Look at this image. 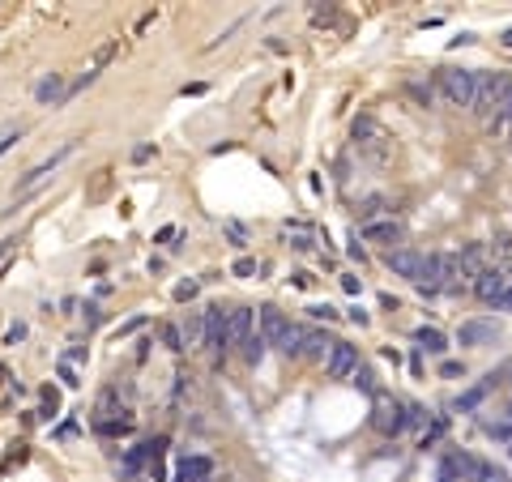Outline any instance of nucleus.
Returning a JSON list of instances; mask_svg holds the SVG:
<instances>
[{
  "label": "nucleus",
  "mask_w": 512,
  "mask_h": 482,
  "mask_svg": "<svg viewBox=\"0 0 512 482\" xmlns=\"http://www.w3.org/2000/svg\"><path fill=\"white\" fill-rule=\"evenodd\" d=\"M256 333L269 342V346H278L282 337H286V329H291V320H286V312L282 308H273V303H265V308H256Z\"/></svg>",
  "instance_id": "nucleus-8"
},
{
  "label": "nucleus",
  "mask_w": 512,
  "mask_h": 482,
  "mask_svg": "<svg viewBox=\"0 0 512 482\" xmlns=\"http://www.w3.org/2000/svg\"><path fill=\"white\" fill-rule=\"evenodd\" d=\"M512 290V265H487L479 278H474V295L487 299V303H500Z\"/></svg>",
  "instance_id": "nucleus-4"
},
{
  "label": "nucleus",
  "mask_w": 512,
  "mask_h": 482,
  "mask_svg": "<svg viewBox=\"0 0 512 482\" xmlns=\"http://www.w3.org/2000/svg\"><path fill=\"white\" fill-rule=\"evenodd\" d=\"M226 235L235 239V248H244V243H248V231H244L239 222H226Z\"/></svg>",
  "instance_id": "nucleus-28"
},
{
  "label": "nucleus",
  "mask_w": 512,
  "mask_h": 482,
  "mask_svg": "<svg viewBox=\"0 0 512 482\" xmlns=\"http://www.w3.org/2000/svg\"><path fill=\"white\" fill-rule=\"evenodd\" d=\"M115 51H120V38H107V43H103L98 51H94V68H103V64H107V60H111Z\"/></svg>",
  "instance_id": "nucleus-23"
},
{
  "label": "nucleus",
  "mask_w": 512,
  "mask_h": 482,
  "mask_svg": "<svg viewBox=\"0 0 512 482\" xmlns=\"http://www.w3.org/2000/svg\"><path fill=\"white\" fill-rule=\"evenodd\" d=\"M504 47H512V30H504Z\"/></svg>",
  "instance_id": "nucleus-33"
},
{
  "label": "nucleus",
  "mask_w": 512,
  "mask_h": 482,
  "mask_svg": "<svg viewBox=\"0 0 512 482\" xmlns=\"http://www.w3.org/2000/svg\"><path fill=\"white\" fill-rule=\"evenodd\" d=\"M17 141H21V128H13V132H4V137H0V154H9V150H13Z\"/></svg>",
  "instance_id": "nucleus-30"
},
{
  "label": "nucleus",
  "mask_w": 512,
  "mask_h": 482,
  "mask_svg": "<svg viewBox=\"0 0 512 482\" xmlns=\"http://www.w3.org/2000/svg\"><path fill=\"white\" fill-rule=\"evenodd\" d=\"M265 346H269V342H265L261 333H252V342L244 346V359H248V363H261V359H265Z\"/></svg>",
  "instance_id": "nucleus-21"
},
{
  "label": "nucleus",
  "mask_w": 512,
  "mask_h": 482,
  "mask_svg": "<svg viewBox=\"0 0 512 482\" xmlns=\"http://www.w3.org/2000/svg\"><path fill=\"white\" fill-rule=\"evenodd\" d=\"M414 342H419V346H423L427 355H444V350H449V337H444V333H440L436 325H423V329L414 333Z\"/></svg>",
  "instance_id": "nucleus-16"
},
{
  "label": "nucleus",
  "mask_w": 512,
  "mask_h": 482,
  "mask_svg": "<svg viewBox=\"0 0 512 482\" xmlns=\"http://www.w3.org/2000/svg\"><path fill=\"white\" fill-rule=\"evenodd\" d=\"M179 333H184V350H205V316L201 312H188Z\"/></svg>",
  "instance_id": "nucleus-14"
},
{
  "label": "nucleus",
  "mask_w": 512,
  "mask_h": 482,
  "mask_svg": "<svg viewBox=\"0 0 512 482\" xmlns=\"http://www.w3.org/2000/svg\"><path fill=\"white\" fill-rule=\"evenodd\" d=\"M359 367H363V363H359V350H355L350 342H333V350H329V359H325V376H329V380H350Z\"/></svg>",
  "instance_id": "nucleus-5"
},
{
  "label": "nucleus",
  "mask_w": 512,
  "mask_h": 482,
  "mask_svg": "<svg viewBox=\"0 0 512 482\" xmlns=\"http://www.w3.org/2000/svg\"><path fill=\"white\" fill-rule=\"evenodd\" d=\"M9 248H13V239H0V256H4V252H9Z\"/></svg>",
  "instance_id": "nucleus-32"
},
{
  "label": "nucleus",
  "mask_w": 512,
  "mask_h": 482,
  "mask_svg": "<svg viewBox=\"0 0 512 482\" xmlns=\"http://www.w3.org/2000/svg\"><path fill=\"white\" fill-rule=\"evenodd\" d=\"M226 333H231V346L244 350L256 333V308H231L226 312Z\"/></svg>",
  "instance_id": "nucleus-9"
},
{
  "label": "nucleus",
  "mask_w": 512,
  "mask_h": 482,
  "mask_svg": "<svg viewBox=\"0 0 512 482\" xmlns=\"http://www.w3.org/2000/svg\"><path fill=\"white\" fill-rule=\"evenodd\" d=\"M372 427L380 436H397L406 427V406L393 402V397H376V410H372Z\"/></svg>",
  "instance_id": "nucleus-6"
},
{
  "label": "nucleus",
  "mask_w": 512,
  "mask_h": 482,
  "mask_svg": "<svg viewBox=\"0 0 512 482\" xmlns=\"http://www.w3.org/2000/svg\"><path fill=\"white\" fill-rule=\"evenodd\" d=\"M162 342H167V350H184V333H179V325H162Z\"/></svg>",
  "instance_id": "nucleus-22"
},
{
  "label": "nucleus",
  "mask_w": 512,
  "mask_h": 482,
  "mask_svg": "<svg viewBox=\"0 0 512 482\" xmlns=\"http://www.w3.org/2000/svg\"><path fill=\"white\" fill-rule=\"evenodd\" d=\"M350 384H355L359 393H367V397H380V384H376V372H372V367H359V372L350 376Z\"/></svg>",
  "instance_id": "nucleus-20"
},
{
  "label": "nucleus",
  "mask_w": 512,
  "mask_h": 482,
  "mask_svg": "<svg viewBox=\"0 0 512 482\" xmlns=\"http://www.w3.org/2000/svg\"><path fill=\"white\" fill-rule=\"evenodd\" d=\"M197 290H201V282H192V278H188V282H179V286H175V299L184 303V299H192Z\"/></svg>",
  "instance_id": "nucleus-27"
},
{
  "label": "nucleus",
  "mask_w": 512,
  "mask_h": 482,
  "mask_svg": "<svg viewBox=\"0 0 512 482\" xmlns=\"http://www.w3.org/2000/svg\"><path fill=\"white\" fill-rule=\"evenodd\" d=\"M73 150H77V145H73V141H68V145H60V150H56V154H51V158H43V162H38V167H34V171H26V175H21V179H17V184H13V192H30V188H34V184H43V179H51V175H56V167H60V162H64V158H68V154H73Z\"/></svg>",
  "instance_id": "nucleus-7"
},
{
  "label": "nucleus",
  "mask_w": 512,
  "mask_h": 482,
  "mask_svg": "<svg viewBox=\"0 0 512 482\" xmlns=\"http://www.w3.org/2000/svg\"><path fill=\"white\" fill-rule=\"evenodd\" d=\"M457 342H461V346H491V342H496V325H491V320H466V325L457 329Z\"/></svg>",
  "instance_id": "nucleus-11"
},
{
  "label": "nucleus",
  "mask_w": 512,
  "mask_h": 482,
  "mask_svg": "<svg viewBox=\"0 0 512 482\" xmlns=\"http://www.w3.org/2000/svg\"><path fill=\"white\" fill-rule=\"evenodd\" d=\"M197 482H214V478H197Z\"/></svg>",
  "instance_id": "nucleus-34"
},
{
  "label": "nucleus",
  "mask_w": 512,
  "mask_h": 482,
  "mask_svg": "<svg viewBox=\"0 0 512 482\" xmlns=\"http://www.w3.org/2000/svg\"><path fill=\"white\" fill-rule=\"evenodd\" d=\"M410 94H414V98H419V103H423V107H427V103H432V94H436V90H432V81H410Z\"/></svg>",
  "instance_id": "nucleus-26"
},
{
  "label": "nucleus",
  "mask_w": 512,
  "mask_h": 482,
  "mask_svg": "<svg viewBox=\"0 0 512 482\" xmlns=\"http://www.w3.org/2000/svg\"><path fill=\"white\" fill-rule=\"evenodd\" d=\"M64 94H68V85H64V77H60V73H47V77L34 85V98H38V103H51V107H60V103H64Z\"/></svg>",
  "instance_id": "nucleus-13"
},
{
  "label": "nucleus",
  "mask_w": 512,
  "mask_h": 482,
  "mask_svg": "<svg viewBox=\"0 0 512 482\" xmlns=\"http://www.w3.org/2000/svg\"><path fill=\"white\" fill-rule=\"evenodd\" d=\"M197 478H214V461L209 457H184L175 466V482H197Z\"/></svg>",
  "instance_id": "nucleus-12"
},
{
  "label": "nucleus",
  "mask_w": 512,
  "mask_h": 482,
  "mask_svg": "<svg viewBox=\"0 0 512 482\" xmlns=\"http://www.w3.org/2000/svg\"><path fill=\"white\" fill-rule=\"evenodd\" d=\"M359 137H376V141H380V128H376V120H367V115H363V120H355V141H359Z\"/></svg>",
  "instance_id": "nucleus-24"
},
{
  "label": "nucleus",
  "mask_w": 512,
  "mask_h": 482,
  "mask_svg": "<svg viewBox=\"0 0 512 482\" xmlns=\"http://www.w3.org/2000/svg\"><path fill=\"white\" fill-rule=\"evenodd\" d=\"M508 94H512V81L504 73H474V107L470 111L491 115V111H500L508 103Z\"/></svg>",
  "instance_id": "nucleus-1"
},
{
  "label": "nucleus",
  "mask_w": 512,
  "mask_h": 482,
  "mask_svg": "<svg viewBox=\"0 0 512 482\" xmlns=\"http://www.w3.org/2000/svg\"><path fill=\"white\" fill-rule=\"evenodd\" d=\"M256 269H261V265H256V261H252V256H239V261H235V265H231V273H235V278H252V273H256Z\"/></svg>",
  "instance_id": "nucleus-25"
},
{
  "label": "nucleus",
  "mask_w": 512,
  "mask_h": 482,
  "mask_svg": "<svg viewBox=\"0 0 512 482\" xmlns=\"http://www.w3.org/2000/svg\"><path fill=\"white\" fill-rule=\"evenodd\" d=\"M201 316H205V346H209V350H226V346H231V333H226V312L214 303V308H205Z\"/></svg>",
  "instance_id": "nucleus-10"
},
{
  "label": "nucleus",
  "mask_w": 512,
  "mask_h": 482,
  "mask_svg": "<svg viewBox=\"0 0 512 482\" xmlns=\"http://www.w3.org/2000/svg\"><path fill=\"white\" fill-rule=\"evenodd\" d=\"M303 337H308V329H303V325H291L286 337L278 342V350H282L286 359H299V355H303Z\"/></svg>",
  "instance_id": "nucleus-19"
},
{
  "label": "nucleus",
  "mask_w": 512,
  "mask_h": 482,
  "mask_svg": "<svg viewBox=\"0 0 512 482\" xmlns=\"http://www.w3.org/2000/svg\"><path fill=\"white\" fill-rule=\"evenodd\" d=\"M397 222H367L363 226V239H372V243H397Z\"/></svg>",
  "instance_id": "nucleus-17"
},
{
  "label": "nucleus",
  "mask_w": 512,
  "mask_h": 482,
  "mask_svg": "<svg viewBox=\"0 0 512 482\" xmlns=\"http://www.w3.org/2000/svg\"><path fill=\"white\" fill-rule=\"evenodd\" d=\"M483 261H487V248H483V243H470V248L461 252V269H466V278H479V273L487 269Z\"/></svg>",
  "instance_id": "nucleus-18"
},
{
  "label": "nucleus",
  "mask_w": 512,
  "mask_h": 482,
  "mask_svg": "<svg viewBox=\"0 0 512 482\" xmlns=\"http://www.w3.org/2000/svg\"><path fill=\"white\" fill-rule=\"evenodd\" d=\"M150 154H154V145H137V150H132V158H137V162H145Z\"/></svg>",
  "instance_id": "nucleus-31"
},
{
  "label": "nucleus",
  "mask_w": 512,
  "mask_h": 482,
  "mask_svg": "<svg viewBox=\"0 0 512 482\" xmlns=\"http://www.w3.org/2000/svg\"><path fill=\"white\" fill-rule=\"evenodd\" d=\"M329 350H333V337L329 333H316V329H308V337H303V355L299 359H329Z\"/></svg>",
  "instance_id": "nucleus-15"
},
{
  "label": "nucleus",
  "mask_w": 512,
  "mask_h": 482,
  "mask_svg": "<svg viewBox=\"0 0 512 482\" xmlns=\"http://www.w3.org/2000/svg\"><path fill=\"white\" fill-rule=\"evenodd\" d=\"M385 265H389L397 278H410V282H419V286H423V278H432V256H423V252H414V248H389V252H385Z\"/></svg>",
  "instance_id": "nucleus-3"
},
{
  "label": "nucleus",
  "mask_w": 512,
  "mask_h": 482,
  "mask_svg": "<svg viewBox=\"0 0 512 482\" xmlns=\"http://www.w3.org/2000/svg\"><path fill=\"white\" fill-rule=\"evenodd\" d=\"M316 320H338V308H329V303H316V308H308Z\"/></svg>",
  "instance_id": "nucleus-29"
},
{
  "label": "nucleus",
  "mask_w": 512,
  "mask_h": 482,
  "mask_svg": "<svg viewBox=\"0 0 512 482\" xmlns=\"http://www.w3.org/2000/svg\"><path fill=\"white\" fill-rule=\"evenodd\" d=\"M436 85H440L444 103H453V107H474V73H470V68H440V73H436Z\"/></svg>",
  "instance_id": "nucleus-2"
}]
</instances>
